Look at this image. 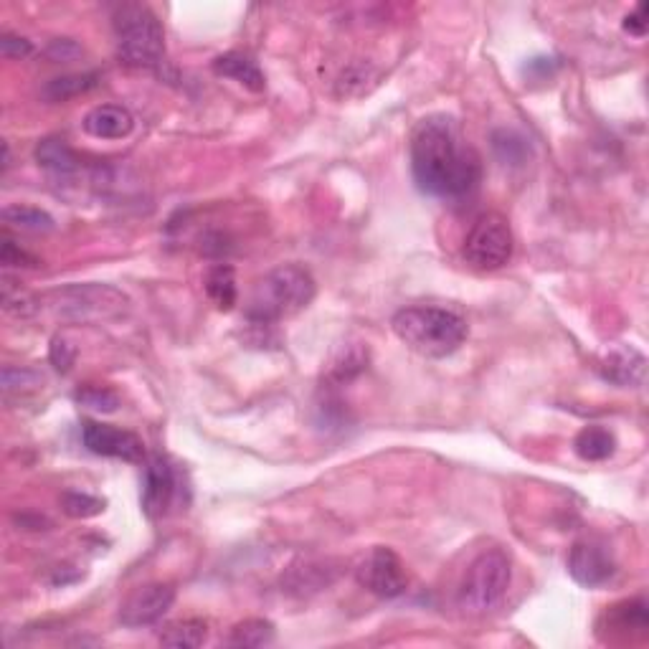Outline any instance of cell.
I'll list each match as a JSON object with an SVG mask.
<instances>
[{
	"mask_svg": "<svg viewBox=\"0 0 649 649\" xmlns=\"http://www.w3.org/2000/svg\"><path fill=\"white\" fill-rule=\"evenodd\" d=\"M411 173L419 191L439 198H462L480 183L482 165L447 115L424 117L411 135Z\"/></svg>",
	"mask_w": 649,
	"mask_h": 649,
	"instance_id": "6da1fadb",
	"label": "cell"
},
{
	"mask_svg": "<svg viewBox=\"0 0 649 649\" xmlns=\"http://www.w3.org/2000/svg\"><path fill=\"white\" fill-rule=\"evenodd\" d=\"M315 277L302 264H282L259 279L246 302V320L269 328L284 317L297 315L315 300Z\"/></svg>",
	"mask_w": 649,
	"mask_h": 649,
	"instance_id": "7a4b0ae2",
	"label": "cell"
},
{
	"mask_svg": "<svg viewBox=\"0 0 649 649\" xmlns=\"http://www.w3.org/2000/svg\"><path fill=\"white\" fill-rule=\"evenodd\" d=\"M396 338L424 358H447L467 340V322L447 307L414 305L393 315Z\"/></svg>",
	"mask_w": 649,
	"mask_h": 649,
	"instance_id": "3957f363",
	"label": "cell"
},
{
	"mask_svg": "<svg viewBox=\"0 0 649 649\" xmlns=\"http://www.w3.org/2000/svg\"><path fill=\"white\" fill-rule=\"evenodd\" d=\"M117 56L140 69H160L165 61V31L148 6H122L115 16Z\"/></svg>",
	"mask_w": 649,
	"mask_h": 649,
	"instance_id": "277c9868",
	"label": "cell"
},
{
	"mask_svg": "<svg viewBox=\"0 0 649 649\" xmlns=\"http://www.w3.org/2000/svg\"><path fill=\"white\" fill-rule=\"evenodd\" d=\"M510 581H513L510 558L500 548L482 551L470 563L462 584H459V606L470 614H487L505 599Z\"/></svg>",
	"mask_w": 649,
	"mask_h": 649,
	"instance_id": "5b68a950",
	"label": "cell"
},
{
	"mask_svg": "<svg viewBox=\"0 0 649 649\" xmlns=\"http://www.w3.org/2000/svg\"><path fill=\"white\" fill-rule=\"evenodd\" d=\"M130 300L110 284H71L51 292L54 315L69 322H92L117 317L127 310Z\"/></svg>",
	"mask_w": 649,
	"mask_h": 649,
	"instance_id": "8992f818",
	"label": "cell"
},
{
	"mask_svg": "<svg viewBox=\"0 0 649 649\" xmlns=\"http://www.w3.org/2000/svg\"><path fill=\"white\" fill-rule=\"evenodd\" d=\"M515 239L510 224L497 213H487L475 221L470 236L464 241V259L475 269H500L513 259Z\"/></svg>",
	"mask_w": 649,
	"mask_h": 649,
	"instance_id": "52a82bcc",
	"label": "cell"
},
{
	"mask_svg": "<svg viewBox=\"0 0 649 649\" xmlns=\"http://www.w3.org/2000/svg\"><path fill=\"white\" fill-rule=\"evenodd\" d=\"M355 579L371 594L381 599H396L406 591V571L404 563L391 548H373L355 568Z\"/></svg>",
	"mask_w": 649,
	"mask_h": 649,
	"instance_id": "ba28073f",
	"label": "cell"
},
{
	"mask_svg": "<svg viewBox=\"0 0 649 649\" xmlns=\"http://www.w3.org/2000/svg\"><path fill=\"white\" fill-rule=\"evenodd\" d=\"M568 573L573 581L586 589H599V586L609 584L617 573V558L611 553L604 540L584 538L579 543H573L571 556H568Z\"/></svg>",
	"mask_w": 649,
	"mask_h": 649,
	"instance_id": "9c48e42d",
	"label": "cell"
},
{
	"mask_svg": "<svg viewBox=\"0 0 649 649\" xmlns=\"http://www.w3.org/2000/svg\"><path fill=\"white\" fill-rule=\"evenodd\" d=\"M84 447L89 452L99 454V457H115L122 462H142L145 459V447L142 439L132 431L117 429L112 424H102V421H84L82 426Z\"/></svg>",
	"mask_w": 649,
	"mask_h": 649,
	"instance_id": "30bf717a",
	"label": "cell"
},
{
	"mask_svg": "<svg viewBox=\"0 0 649 649\" xmlns=\"http://www.w3.org/2000/svg\"><path fill=\"white\" fill-rule=\"evenodd\" d=\"M175 601V589L170 584H148L132 591L120 606V622L127 629L150 627L168 614Z\"/></svg>",
	"mask_w": 649,
	"mask_h": 649,
	"instance_id": "8fae6325",
	"label": "cell"
},
{
	"mask_svg": "<svg viewBox=\"0 0 649 649\" xmlns=\"http://www.w3.org/2000/svg\"><path fill=\"white\" fill-rule=\"evenodd\" d=\"M175 472L168 459L153 457L145 467V485H142V510L148 518H160L168 513L170 502H173L175 490Z\"/></svg>",
	"mask_w": 649,
	"mask_h": 649,
	"instance_id": "7c38bea8",
	"label": "cell"
},
{
	"mask_svg": "<svg viewBox=\"0 0 649 649\" xmlns=\"http://www.w3.org/2000/svg\"><path fill=\"white\" fill-rule=\"evenodd\" d=\"M601 376L619 388H639L647 373V358L632 345H617L601 358Z\"/></svg>",
	"mask_w": 649,
	"mask_h": 649,
	"instance_id": "4fadbf2b",
	"label": "cell"
},
{
	"mask_svg": "<svg viewBox=\"0 0 649 649\" xmlns=\"http://www.w3.org/2000/svg\"><path fill=\"white\" fill-rule=\"evenodd\" d=\"M82 127L87 135L97 137V140H122L135 127V117L120 104H99L87 112Z\"/></svg>",
	"mask_w": 649,
	"mask_h": 649,
	"instance_id": "5bb4252c",
	"label": "cell"
},
{
	"mask_svg": "<svg viewBox=\"0 0 649 649\" xmlns=\"http://www.w3.org/2000/svg\"><path fill=\"white\" fill-rule=\"evenodd\" d=\"M213 71L219 77L234 79L241 87H246L249 92H264L267 89V79H264V71L259 69V64L251 56L241 54V51H229V54L219 56L213 61Z\"/></svg>",
	"mask_w": 649,
	"mask_h": 649,
	"instance_id": "9a60e30c",
	"label": "cell"
},
{
	"mask_svg": "<svg viewBox=\"0 0 649 649\" xmlns=\"http://www.w3.org/2000/svg\"><path fill=\"white\" fill-rule=\"evenodd\" d=\"M36 160L44 170L59 178H69V175L79 173V158L77 153L66 145L59 137H46L36 145Z\"/></svg>",
	"mask_w": 649,
	"mask_h": 649,
	"instance_id": "2e32d148",
	"label": "cell"
},
{
	"mask_svg": "<svg viewBox=\"0 0 649 649\" xmlns=\"http://www.w3.org/2000/svg\"><path fill=\"white\" fill-rule=\"evenodd\" d=\"M573 449L586 462H604L617 449V437L609 429H604V426H586V429L579 431Z\"/></svg>",
	"mask_w": 649,
	"mask_h": 649,
	"instance_id": "e0dca14e",
	"label": "cell"
},
{
	"mask_svg": "<svg viewBox=\"0 0 649 649\" xmlns=\"http://www.w3.org/2000/svg\"><path fill=\"white\" fill-rule=\"evenodd\" d=\"M206 295L219 310H231V307L236 305V300H239L234 267H229V264H216L206 277Z\"/></svg>",
	"mask_w": 649,
	"mask_h": 649,
	"instance_id": "ac0fdd59",
	"label": "cell"
},
{
	"mask_svg": "<svg viewBox=\"0 0 649 649\" xmlns=\"http://www.w3.org/2000/svg\"><path fill=\"white\" fill-rule=\"evenodd\" d=\"M208 627L201 619H186V622H175L170 627H165V632L160 634V642L165 647L175 649H196L206 642Z\"/></svg>",
	"mask_w": 649,
	"mask_h": 649,
	"instance_id": "d6986e66",
	"label": "cell"
},
{
	"mask_svg": "<svg viewBox=\"0 0 649 649\" xmlns=\"http://www.w3.org/2000/svg\"><path fill=\"white\" fill-rule=\"evenodd\" d=\"M226 642L231 647H264L274 642V624L267 619H246L231 629Z\"/></svg>",
	"mask_w": 649,
	"mask_h": 649,
	"instance_id": "ffe728a7",
	"label": "cell"
},
{
	"mask_svg": "<svg viewBox=\"0 0 649 649\" xmlns=\"http://www.w3.org/2000/svg\"><path fill=\"white\" fill-rule=\"evenodd\" d=\"M97 82H99L97 74H69V77L51 79V82L44 87V97L49 99V102H66V99L94 89L97 87Z\"/></svg>",
	"mask_w": 649,
	"mask_h": 649,
	"instance_id": "44dd1931",
	"label": "cell"
},
{
	"mask_svg": "<svg viewBox=\"0 0 649 649\" xmlns=\"http://www.w3.org/2000/svg\"><path fill=\"white\" fill-rule=\"evenodd\" d=\"M3 221L11 226H18V229L26 231H51L54 229V219L49 213L41 211L36 206H21V203H13V206L3 208Z\"/></svg>",
	"mask_w": 649,
	"mask_h": 649,
	"instance_id": "7402d4cb",
	"label": "cell"
},
{
	"mask_svg": "<svg viewBox=\"0 0 649 649\" xmlns=\"http://www.w3.org/2000/svg\"><path fill=\"white\" fill-rule=\"evenodd\" d=\"M104 508H107V502H104L102 497L89 495V492H64V495H61V510H64L69 518H97V515L104 513Z\"/></svg>",
	"mask_w": 649,
	"mask_h": 649,
	"instance_id": "603a6c76",
	"label": "cell"
},
{
	"mask_svg": "<svg viewBox=\"0 0 649 649\" xmlns=\"http://www.w3.org/2000/svg\"><path fill=\"white\" fill-rule=\"evenodd\" d=\"M74 399L79 406L97 414H115L120 409V396L107 386H82L74 393Z\"/></svg>",
	"mask_w": 649,
	"mask_h": 649,
	"instance_id": "cb8c5ba5",
	"label": "cell"
},
{
	"mask_svg": "<svg viewBox=\"0 0 649 649\" xmlns=\"http://www.w3.org/2000/svg\"><path fill=\"white\" fill-rule=\"evenodd\" d=\"M492 148H495L497 158L510 165H520L528 155V142L513 130H497L492 135Z\"/></svg>",
	"mask_w": 649,
	"mask_h": 649,
	"instance_id": "d4e9b609",
	"label": "cell"
},
{
	"mask_svg": "<svg viewBox=\"0 0 649 649\" xmlns=\"http://www.w3.org/2000/svg\"><path fill=\"white\" fill-rule=\"evenodd\" d=\"M3 391L11 396V393H26V391H36V388L44 383V376L31 368H3Z\"/></svg>",
	"mask_w": 649,
	"mask_h": 649,
	"instance_id": "484cf974",
	"label": "cell"
},
{
	"mask_svg": "<svg viewBox=\"0 0 649 649\" xmlns=\"http://www.w3.org/2000/svg\"><path fill=\"white\" fill-rule=\"evenodd\" d=\"M366 360L368 353H363L360 348H350L333 366V378L335 381H350V378L358 376V373L366 368Z\"/></svg>",
	"mask_w": 649,
	"mask_h": 649,
	"instance_id": "4316f807",
	"label": "cell"
},
{
	"mask_svg": "<svg viewBox=\"0 0 649 649\" xmlns=\"http://www.w3.org/2000/svg\"><path fill=\"white\" fill-rule=\"evenodd\" d=\"M49 360H51V366H54L59 373H69L71 366H74V360H77V350H74V345H71L69 340H64L61 335H56V338L51 340Z\"/></svg>",
	"mask_w": 649,
	"mask_h": 649,
	"instance_id": "83f0119b",
	"label": "cell"
},
{
	"mask_svg": "<svg viewBox=\"0 0 649 649\" xmlns=\"http://www.w3.org/2000/svg\"><path fill=\"white\" fill-rule=\"evenodd\" d=\"M0 262H3V267H39V259H33L28 251H23L21 246H16V241L13 239H3V251H0Z\"/></svg>",
	"mask_w": 649,
	"mask_h": 649,
	"instance_id": "f1b7e54d",
	"label": "cell"
},
{
	"mask_svg": "<svg viewBox=\"0 0 649 649\" xmlns=\"http://www.w3.org/2000/svg\"><path fill=\"white\" fill-rule=\"evenodd\" d=\"M0 51H3L6 59H23V56L31 54L33 46L31 41L21 39V36H11V33H6V36L0 39Z\"/></svg>",
	"mask_w": 649,
	"mask_h": 649,
	"instance_id": "f546056e",
	"label": "cell"
},
{
	"mask_svg": "<svg viewBox=\"0 0 649 649\" xmlns=\"http://www.w3.org/2000/svg\"><path fill=\"white\" fill-rule=\"evenodd\" d=\"M624 31H627L629 36H637V39H642L644 33H647V3H639V6L624 18Z\"/></svg>",
	"mask_w": 649,
	"mask_h": 649,
	"instance_id": "4dcf8cb0",
	"label": "cell"
},
{
	"mask_svg": "<svg viewBox=\"0 0 649 649\" xmlns=\"http://www.w3.org/2000/svg\"><path fill=\"white\" fill-rule=\"evenodd\" d=\"M49 54L54 56L56 61H66V59H71V56H77L79 54V46L74 44V41H54V44H51V49H49Z\"/></svg>",
	"mask_w": 649,
	"mask_h": 649,
	"instance_id": "1f68e13d",
	"label": "cell"
}]
</instances>
